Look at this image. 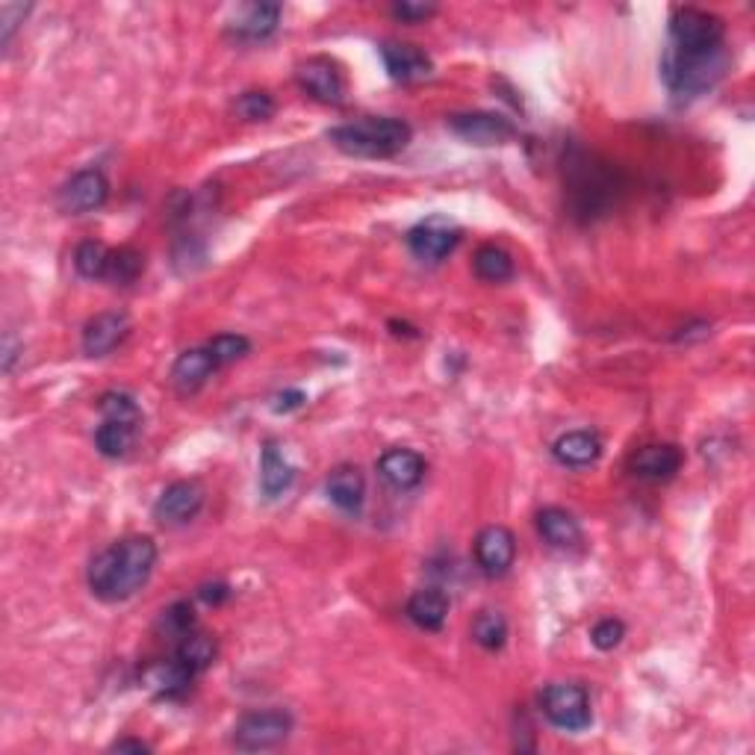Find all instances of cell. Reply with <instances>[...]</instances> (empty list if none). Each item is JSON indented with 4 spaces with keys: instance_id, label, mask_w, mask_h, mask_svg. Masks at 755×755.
<instances>
[{
    "instance_id": "cell-14",
    "label": "cell",
    "mask_w": 755,
    "mask_h": 755,
    "mask_svg": "<svg viewBox=\"0 0 755 755\" xmlns=\"http://www.w3.org/2000/svg\"><path fill=\"white\" fill-rule=\"evenodd\" d=\"M127 334H130V319H127V313H118V310L98 313L92 316L84 328V351L89 357H104L116 346H121Z\"/></svg>"
},
{
    "instance_id": "cell-31",
    "label": "cell",
    "mask_w": 755,
    "mask_h": 755,
    "mask_svg": "<svg viewBox=\"0 0 755 755\" xmlns=\"http://www.w3.org/2000/svg\"><path fill=\"white\" fill-rule=\"evenodd\" d=\"M207 351L216 360V367H228V363H236L252 351V340L242 334H219L207 343Z\"/></svg>"
},
{
    "instance_id": "cell-11",
    "label": "cell",
    "mask_w": 755,
    "mask_h": 755,
    "mask_svg": "<svg viewBox=\"0 0 755 755\" xmlns=\"http://www.w3.org/2000/svg\"><path fill=\"white\" fill-rule=\"evenodd\" d=\"M295 80L310 98L322 101V104L336 106L346 101V80H343L336 63H331L328 56H310L307 63L298 65Z\"/></svg>"
},
{
    "instance_id": "cell-6",
    "label": "cell",
    "mask_w": 755,
    "mask_h": 755,
    "mask_svg": "<svg viewBox=\"0 0 755 755\" xmlns=\"http://www.w3.org/2000/svg\"><path fill=\"white\" fill-rule=\"evenodd\" d=\"M293 732V714L283 708H263V712L242 714L233 726L231 741L242 753H263L281 746Z\"/></svg>"
},
{
    "instance_id": "cell-21",
    "label": "cell",
    "mask_w": 755,
    "mask_h": 755,
    "mask_svg": "<svg viewBox=\"0 0 755 755\" xmlns=\"http://www.w3.org/2000/svg\"><path fill=\"white\" fill-rule=\"evenodd\" d=\"M537 532L555 549H576L581 543V525L564 508H543L537 514Z\"/></svg>"
},
{
    "instance_id": "cell-7",
    "label": "cell",
    "mask_w": 755,
    "mask_h": 755,
    "mask_svg": "<svg viewBox=\"0 0 755 755\" xmlns=\"http://www.w3.org/2000/svg\"><path fill=\"white\" fill-rule=\"evenodd\" d=\"M110 199V180L104 178L101 168H84L72 180H65L56 204L68 216H84V213L101 210Z\"/></svg>"
},
{
    "instance_id": "cell-3",
    "label": "cell",
    "mask_w": 755,
    "mask_h": 755,
    "mask_svg": "<svg viewBox=\"0 0 755 755\" xmlns=\"http://www.w3.org/2000/svg\"><path fill=\"white\" fill-rule=\"evenodd\" d=\"M726 65H729V56L724 48L708 53H682L676 48H667L664 60H661V74H664L673 94L693 98V94L712 89L724 77Z\"/></svg>"
},
{
    "instance_id": "cell-25",
    "label": "cell",
    "mask_w": 755,
    "mask_h": 755,
    "mask_svg": "<svg viewBox=\"0 0 755 755\" xmlns=\"http://www.w3.org/2000/svg\"><path fill=\"white\" fill-rule=\"evenodd\" d=\"M145 679L148 684H151V691L157 693V696H166V700H175L180 693H187L189 688H192V682H195V676H192L178 658L154 664V667L148 670Z\"/></svg>"
},
{
    "instance_id": "cell-17",
    "label": "cell",
    "mask_w": 755,
    "mask_h": 755,
    "mask_svg": "<svg viewBox=\"0 0 755 755\" xmlns=\"http://www.w3.org/2000/svg\"><path fill=\"white\" fill-rule=\"evenodd\" d=\"M378 472L396 490H410L425 478V458L413 449H389L378 461Z\"/></svg>"
},
{
    "instance_id": "cell-13",
    "label": "cell",
    "mask_w": 755,
    "mask_h": 755,
    "mask_svg": "<svg viewBox=\"0 0 755 755\" xmlns=\"http://www.w3.org/2000/svg\"><path fill=\"white\" fill-rule=\"evenodd\" d=\"M381 60H384V68H387L389 77L399 80V84H417V80H425L434 72L431 56L422 51L420 44L384 42L381 44Z\"/></svg>"
},
{
    "instance_id": "cell-2",
    "label": "cell",
    "mask_w": 755,
    "mask_h": 755,
    "mask_svg": "<svg viewBox=\"0 0 755 755\" xmlns=\"http://www.w3.org/2000/svg\"><path fill=\"white\" fill-rule=\"evenodd\" d=\"M410 137H413V130H410L408 121L389 116L357 118V121L328 130V139H331V145L336 151L360 159L396 157L399 151L408 148Z\"/></svg>"
},
{
    "instance_id": "cell-9",
    "label": "cell",
    "mask_w": 755,
    "mask_h": 755,
    "mask_svg": "<svg viewBox=\"0 0 755 755\" xmlns=\"http://www.w3.org/2000/svg\"><path fill=\"white\" fill-rule=\"evenodd\" d=\"M516 558V537L504 525H487L475 537V564L484 576L499 578L504 576Z\"/></svg>"
},
{
    "instance_id": "cell-32",
    "label": "cell",
    "mask_w": 755,
    "mask_h": 755,
    "mask_svg": "<svg viewBox=\"0 0 755 755\" xmlns=\"http://www.w3.org/2000/svg\"><path fill=\"white\" fill-rule=\"evenodd\" d=\"M157 629L171 640L187 638L189 631L195 629V611H192L189 602H175V605H168V609L163 611Z\"/></svg>"
},
{
    "instance_id": "cell-18",
    "label": "cell",
    "mask_w": 755,
    "mask_h": 755,
    "mask_svg": "<svg viewBox=\"0 0 755 755\" xmlns=\"http://www.w3.org/2000/svg\"><path fill=\"white\" fill-rule=\"evenodd\" d=\"M328 499L343 511V514H360L363 499H367V478L357 466H336L328 475Z\"/></svg>"
},
{
    "instance_id": "cell-29",
    "label": "cell",
    "mask_w": 755,
    "mask_h": 755,
    "mask_svg": "<svg viewBox=\"0 0 755 755\" xmlns=\"http://www.w3.org/2000/svg\"><path fill=\"white\" fill-rule=\"evenodd\" d=\"M472 640L487 652L502 650L508 643V619L499 611H482L472 619Z\"/></svg>"
},
{
    "instance_id": "cell-26",
    "label": "cell",
    "mask_w": 755,
    "mask_h": 755,
    "mask_svg": "<svg viewBox=\"0 0 755 755\" xmlns=\"http://www.w3.org/2000/svg\"><path fill=\"white\" fill-rule=\"evenodd\" d=\"M137 434H139V425L104 420V425L94 431V446H98V451H101L104 458H125L127 451L133 449Z\"/></svg>"
},
{
    "instance_id": "cell-35",
    "label": "cell",
    "mask_w": 755,
    "mask_h": 755,
    "mask_svg": "<svg viewBox=\"0 0 755 755\" xmlns=\"http://www.w3.org/2000/svg\"><path fill=\"white\" fill-rule=\"evenodd\" d=\"M623 638H626V626H623V619H617V617L599 619L597 626H593V631H590L593 647L602 652L617 650L619 643H623Z\"/></svg>"
},
{
    "instance_id": "cell-16",
    "label": "cell",
    "mask_w": 755,
    "mask_h": 755,
    "mask_svg": "<svg viewBox=\"0 0 755 755\" xmlns=\"http://www.w3.org/2000/svg\"><path fill=\"white\" fill-rule=\"evenodd\" d=\"M216 369L219 367H216V360H213V355L207 351V346L187 348V351H180L175 367H171V387L178 389L180 396H192V393H199V389L207 384V378H210Z\"/></svg>"
},
{
    "instance_id": "cell-8",
    "label": "cell",
    "mask_w": 755,
    "mask_h": 755,
    "mask_svg": "<svg viewBox=\"0 0 755 755\" xmlns=\"http://www.w3.org/2000/svg\"><path fill=\"white\" fill-rule=\"evenodd\" d=\"M201 508H204V487L187 478V482L168 484L159 494V499L154 502V520L159 525L175 528V525L192 523L201 514Z\"/></svg>"
},
{
    "instance_id": "cell-34",
    "label": "cell",
    "mask_w": 755,
    "mask_h": 755,
    "mask_svg": "<svg viewBox=\"0 0 755 755\" xmlns=\"http://www.w3.org/2000/svg\"><path fill=\"white\" fill-rule=\"evenodd\" d=\"M236 113L245 121H266L274 116V101L266 92H245L236 101Z\"/></svg>"
},
{
    "instance_id": "cell-20",
    "label": "cell",
    "mask_w": 755,
    "mask_h": 755,
    "mask_svg": "<svg viewBox=\"0 0 755 755\" xmlns=\"http://www.w3.org/2000/svg\"><path fill=\"white\" fill-rule=\"evenodd\" d=\"M278 22H281V3H248L231 22V33L236 39L260 42L278 30Z\"/></svg>"
},
{
    "instance_id": "cell-23",
    "label": "cell",
    "mask_w": 755,
    "mask_h": 755,
    "mask_svg": "<svg viewBox=\"0 0 755 755\" xmlns=\"http://www.w3.org/2000/svg\"><path fill=\"white\" fill-rule=\"evenodd\" d=\"M408 617L425 631H440L449 617V597L437 588L417 590L408 599Z\"/></svg>"
},
{
    "instance_id": "cell-27",
    "label": "cell",
    "mask_w": 755,
    "mask_h": 755,
    "mask_svg": "<svg viewBox=\"0 0 755 755\" xmlns=\"http://www.w3.org/2000/svg\"><path fill=\"white\" fill-rule=\"evenodd\" d=\"M472 266H475V274L487 283H504L514 278V260H511V254L504 252V248H499V245H482V248L475 252Z\"/></svg>"
},
{
    "instance_id": "cell-24",
    "label": "cell",
    "mask_w": 755,
    "mask_h": 755,
    "mask_svg": "<svg viewBox=\"0 0 755 755\" xmlns=\"http://www.w3.org/2000/svg\"><path fill=\"white\" fill-rule=\"evenodd\" d=\"M216 655H219V643H216V638L213 635H207V631H189L187 638L178 640V650H175V658L187 667L195 679H199L201 673H207L213 667V661H216Z\"/></svg>"
},
{
    "instance_id": "cell-39",
    "label": "cell",
    "mask_w": 755,
    "mask_h": 755,
    "mask_svg": "<svg viewBox=\"0 0 755 755\" xmlns=\"http://www.w3.org/2000/svg\"><path fill=\"white\" fill-rule=\"evenodd\" d=\"M24 351V346L15 340L12 334L3 336V355H0V360H3V372H12V367H15V360H18V355Z\"/></svg>"
},
{
    "instance_id": "cell-30",
    "label": "cell",
    "mask_w": 755,
    "mask_h": 755,
    "mask_svg": "<svg viewBox=\"0 0 755 755\" xmlns=\"http://www.w3.org/2000/svg\"><path fill=\"white\" fill-rule=\"evenodd\" d=\"M98 410L104 420H116V422H130V425H142V410H139L137 399L127 396V393H104L101 401H98Z\"/></svg>"
},
{
    "instance_id": "cell-1",
    "label": "cell",
    "mask_w": 755,
    "mask_h": 755,
    "mask_svg": "<svg viewBox=\"0 0 755 755\" xmlns=\"http://www.w3.org/2000/svg\"><path fill=\"white\" fill-rule=\"evenodd\" d=\"M157 566V543L148 535H133L106 546L86 573L89 590L104 602H125L145 588Z\"/></svg>"
},
{
    "instance_id": "cell-15",
    "label": "cell",
    "mask_w": 755,
    "mask_h": 755,
    "mask_svg": "<svg viewBox=\"0 0 755 755\" xmlns=\"http://www.w3.org/2000/svg\"><path fill=\"white\" fill-rule=\"evenodd\" d=\"M682 451L673 443H652L631 458V472L640 482H670L682 470Z\"/></svg>"
},
{
    "instance_id": "cell-41",
    "label": "cell",
    "mask_w": 755,
    "mask_h": 755,
    "mask_svg": "<svg viewBox=\"0 0 755 755\" xmlns=\"http://www.w3.org/2000/svg\"><path fill=\"white\" fill-rule=\"evenodd\" d=\"M113 753H151V746L145 741H137V738H121L116 744L110 746Z\"/></svg>"
},
{
    "instance_id": "cell-22",
    "label": "cell",
    "mask_w": 755,
    "mask_h": 755,
    "mask_svg": "<svg viewBox=\"0 0 755 755\" xmlns=\"http://www.w3.org/2000/svg\"><path fill=\"white\" fill-rule=\"evenodd\" d=\"M295 482V466L286 461L274 443H266V449L260 455V490L266 499H278L283 496Z\"/></svg>"
},
{
    "instance_id": "cell-4",
    "label": "cell",
    "mask_w": 755,
    "mask_h": 755,
    "mask_svg": "<svg viewBox=\"0 0 755 755\" xmlns=\"http://www.w3.org/2000/svg\"><path fill=\"white\" fill-rule=\"evenodd\" d=\"M540 712L561 732H585L593 724L590 693L585 684L552 682L540 691Z\"/></svg>"
},
{
    "instance_id": "cell-19",
    "label": "cell",
    "mask_w": 755,
    "mask_h": 755,
    "mask_svg": "<svg viewBox=\"0 0 755 755\" xmlns=\"http://www.w3.org/2000/svg\"><path fill=\"white\" fill-rule=\"evenodd\" d=\"M552 455L561 466H570V470H581V466H590V463L599 461L602 455V440L593 431H566L561 434L555 443H552Z\"/></svg>"
},
{
    "instance_id": "cell-33",
    "label": "cell",
    "mask_w": 755,
    "mask_h": 755,
    "mask_svg": "<svg viewBox=\"0 0 755 755\" xmlns=\"http://www.w3.org/2000/svg\"><path fill=\"white\" fill-rule=\"evenodd\" d=\"M142 269H145V257L137 252V248H130V245H125V248H118V252H113V260H110V281L121 283V286H127V283H133L142 274Z\"/></svg>"
},
{
    "instance_id": "cell-10",
    "label": "cell",
    "mask_w": 755,
    "mask_h": 755,
    "mask_svg": "<svg viewBox=\"0 0 755 755\" xmlns=\"http://www.w3.org/2000/svg\"><path fill=\"white\" fill-rule=\"evenodd\" d=\"M449 127L455 130V137L478 148L508 145L516 137V127L496 113H461L449 118Z\"/></svg>"
},
{
    "instance_id": "cell-28",
    "label": "cell",
    "mask_w": 755,
    "mask_h": 755,
    "mask_svg": "<svg viewBox=\"0 0 755 755\" xmlns=\"http://www.w3.org/2000/svg\"><path fill=\"white\" fill-rule=\"evenodd\" d=\"M110 260H113V252L106 248L104 242L86 240L74 248V269L77 274H84L86 281H101L110 274Z\"/></svg>"
},
{
    "instance_id": "cell-5",
    "label": "cell",
    "mask_w": 755,
    "mask_h": 755,
    "mask_svg": "<svg viewBox=\"0 0 755 755\" xmlns=\"http://www.w3.org/2000/svg\"><path fill=\"white\" fill-rule=\"evenodd\" d=\"M726 24L712 12L679 7L670 15V48L682 53H708L724 48Z\"/></svg>"
},
{
    "instance_id": "cell-12",
    "label": "cell",
    "mask_w": 755,
    "mask_h": 755,
    "mask_svg": "<svg viewBox=\"0 0 755 755\" xmlns=\"http://www.w3.org/2000/svg\"><path fill=\"white\" fill-rule=\"evenodd\" d=\"M458 240H461V233H458V228H451L449 221L428 219L408 233V248L420 260L440 263L443 257H449L455 252Z\"/></svg>"
},
{
    "instance_id": "cell-40",
    "label": "cell",
    "mask_w": 755,
    "mask_h": 755,
    "mask_svg": "<svg viewBox=\"0 0 755 755\" xmlns=\"http://www.w3.org/2000/svg\"><path fill=\"white\" fill-rule=\"evenodd\" d=\"M199 597L204 599L207 605H221L225 599L231 597V590H228V585H219V581H216V585H204V588L199 590Z\"/></svg>"
},
{
    "instance_id": "cell-36",
    "label": "cell",
    "mask_w": 755,
    "mask_h": 755,
    "mask_svg": "<svg viewBox=\"0 0 755 755\" xmlns=\"http://www.w3.org/2000/svg\"><path fill=\"white\" fill-rule=\"evenodd\" d=\"M30 10V3H3L0 7V42L10 44L12 33L18 30V24H24Z\"/></svg>"
},
{
    "instance_id": "cell-37",
    "label": "cell",
    "mask_w": 755,
    "mask_h": 755,
    "mask_svg": "<svg viewBox=\"0 0 755 755\" xmlns=\"http://www.w3.org/2000/svg\"><path fill=\"white\" fill-rule=\"evenodd\" d=\"M393 18H399L405 24H420L428 22L431 15H437V7L434 3H413V0H401V3H393Z\"/></svg>"
},
{
    "instance_id": "cell-38",
    "label": "cell",
    "mask_w": 755,
    "mask_h": 755,
    "mask_svg": "<svg viewBox=\"0 0 755 755\" xmlns=\"http://www.w3.org/2000/svg\"><path fill=\"white\" fill-rule=\"evenodd\" d=\"M305 401H307V396L302 393V389H283L281 396H278V405H274V410H278V413H290V410L302 408Z\"/></svg>"
}]
</instances>
